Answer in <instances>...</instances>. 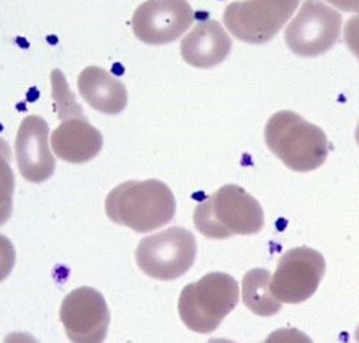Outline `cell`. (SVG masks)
I'll use <instances>...</instances> for the list:
<instances>
[{
  "instance_id": "1",
  "label": "cell",
  "mask_w": 359,
  "mask_h": 343,
  "mask_svg": "<svg viewBox=\"0 0 359 343\" xmlns=\"http://www.w3.org/2000/svg\"><path fill=\"white\" fill-rule=\"evenodd\" d=\"M105 210L113 223L147 234L173 220L176 199L163 181H126L107 194Z\"/></svg>"
},
{
  "instance_id": "2",
  "label": "cell",
  "mask_w": 359,
  "mask_h": 343,
  "mask_svg": "<svg viewBox=\"0 0 359 343\" xmlns=\"http://www.w3.org/2000/svg\"><path fill=\"white\" fill-rule=\"evenodd\" d=\"M194 222L205 238L223 240L260 232L264 212L254 196L239 185L226 184L196 207Z\"/></svg>"
},
{
  "instance_id": "3",
  "label": "cell",
  "mask_w": 359,
  "mask_h": 343,
  "mask_svg": "<svg viewBox=\"0 0 359 343\" xmlns=\"http://www.w3.org/2000/svg\"><path fill=\"white\" fill-rule=\"evenodd\" d=\"M264 138L269 149L288 169L300 173L318 169L329 156L325 132L290 110L278 112L269 119Z\"/></svg>"
},
{
  "instance_id": "4",
  "label": "cell",
  "mask_w": 359,
  "mask_h": 343,
  "mask_svg": "<svg viewBox=\"0 0 359 343\" xmlns=\"http://www.w3.org/2000/svg\"><path fill=\"white\" fill-rule=\"evenodd\" d=\"M239 303V284L228 274L210 272L181 291L179 314L189 330L210 334Z\"/></svg>"
},
{
  "instance_id": "5",
  "label": "cell",
  "mask_w": 359,
  "mask_h": 343,
  "mask_svg": "<svg viewBox=\"0 0 359 343\" xmlns=\"http://www.w3.org/2000/svg\"><path fill=\"white\" fill-rule=\"evenodd\" d=\"M195 235L181 227H172L140 241L135 262L144 274L157 281H175L195 263Z\"/></svg>"
},
{
  "instance_id": "6",
  "label": "cell",
  "mask_w": 359,
  "mask_h": 343,
  "mask_svg": "<svg viewBox=\"0 0 359 343\" xmlns=\"http://www.w3.org/2000/svg\"><path fill=\"white\" fill-rule=\"evenodd\" d=\"M300 0H240L225 8L226 30L250 45H264L285 27Z\"/></svg>"
},
{
  "instance_id": "7",
  "label": "cell",
  "mask_w": 359,
  "mask_h": 343,
  "mask_svg": "<svg viewBox=\"0 0 359 343\" xmlns=\"http://www.w3.org/2000/svg\"><path fill=\"white\" fill-rule=\"evenodd\" d=\"M342 16L320 0H306L285 27L287 47L302 58H315L331 50L341 36Z\"/></svg>"
},
{
  "instance_id": "8",
  "label": "cell",
  "mask_w": 359,
  "mask_h": 343,
  "mask_svg": "<svg viewBox=\"0 0 359 343\" xmlns=\"http://www.w3.org/2000/svg\"><path fill=\"white\" fill-rule=\"evenodd\" d=\"M326 272L323 255L310 247L287 251L271 279V292L280 303L298 304L316 292Z\"/></svg>"
},
{
  "instance_id": "9",
  "label": "cell",
  "mask_w": 359,
  "mask_h": 343,
  "mask_svg": "<svg viewBox=\"0 0 359 343\" xmlns=\"http://www.w3.org/2000/svg\"><path fill=\"white\" fill-rule=\"evenodd\" d=\"M194 19L188 0H147L135 8L132 29L147 45H168L182 36Z\"/></svg>"
},
{
  "instance_id": "10",
  "label": "cell",
  "mask_w": 359,
  "mask_h": 343,
  "mask_svg": "<svg viewBox=\"0 0 359 343\" xmlns=\"http://www.w3.org/2000/svg\"><path fill=\"white\" fill-rule=\"evenodd\" d=\"M60 321L73 343H102L107 335L110 311L104 295L91 288L73 290L60 306Z\"/></svg>"
},
{
  "instance_id": "11",
  "label": "cell",
  "mask_w": 359,
  "mask_h": 343,
  "mask_svg": "<svg viewBox=\"0 0 359 343\" xmlns=\"http://www.w3.org/2000/svg\"><path fill=\"white\" fill-rule=\"evenodd\" d=\"M48 123L39 116H29L22 121L15 138L18 168L25 180L41 184L55 170V159L48 144Z\"/></svg>"
},
{
  "instance_id": "12",
  "label": "cell",
  "mask_w": 359,
  "mask_h": 343,
  "mask_svg": "<svg viewBox=\"0 0 359 343\" xmlns=\"http://www.w3.org/2000/svg\"><path fill=\"white\" fill-rule=\"evenodd\" d=\"M104 147V137L83 113L62 120L51 133V148L60 160L70 164H85L95 159Z\"/></svg>"
},
{
  "instance_id": "13",
  "label": "cell",
  "mask_w": 359,
  "mask_h": 343,
  "mask_svg": "<svg viewBox=\"0 0 359 343\" xmlns=\"http://www.w3.org/2000/svg\"><path fill=\"white\" fill-rule=\"evenodd\" d=\"M232 41L217 20L198 22L180 46L181 57L196 69H212L226 60Z\"/></svg>"
},
{
  "instance_id": "14",
  "label": "cell",
  "mask_w": 359,
  "mask_h": 343,
  "mask_svg": "<svg viewBox=\"0 0 359 343\" xmlns=\"http://www.w3.org/2000/svg\"><path fill=\"white\" fill-rule=\"evenodd\" d=\"M78 90L90 107L104 114H120L128 105L125 85L98 66H89L81 72Z\"/></svg>"
},
{
  "instance_id": "15",
  "label": "cell",
  "mask_w": 359,
  "mask_h": 343,
  "mask_svg": "<svg viewBox=\"0 0 359 343\" xmlns=\"http://www.w3.org/2000/svg\"><path fill=\"white\" fill-rule=\"evenodd\" d=\"M271 272L266 269H252L243 278V302L259 316H272L282 310V303L271 292Z\"/></svg>"
},
{
  "instance_id": "16",
  "label": "cell",
  "mask_w": 359,
  "mask_h": 343,
  "mask_svg": "<svg viewBox=\"0 0 359 343\" xmlns=\"http://www.w3.org/2000/svg\"><path fill=\"white\" fill-rule=\"evenodd\" d=\"M11 156L8 144L0 137V227L7 223L13 215L15 176L10 165Z\"/></svg>"
},
{
  "instance_id": "17",
  "label": "cell",
  "mask_w": 359,
  "mask_h": 343,
  "mask_svg": "<svg viewBox=\"0 0 359 343\" xmlns=\"http://www.w3.org/2000/svg\"><path fill=\"white\" fill-rule=\"evenodd\" d=\"M16 253L11 240L0 235V282L8 278L15 266Z\"/></svg>"
},
{
  "instance_id": "18",
  "label": "cell",
  "mask_w": 359,
  "mask_h": 343,
  "mask_svg": "<svg viewBox=\"0 0 359 343\" xmlns=\"http://www.w3.org/2000/svg\"><path fill=\"white\" fill-rule=\"evenodd\" d=\"M262 343H314L309 335L298 328H279L271 332Z\"/></svg>"
},
{
  "instance_id": "19",
  "label": "cell",
  "mask_w": 359,
  "mask_h": 343,
  "mask_svg": "<svg viewBox=\"0 0 359 343\" xmlns=\"http://www.w3.org/2000/svg\"><path fill=\"white\" fill-rule=\"evenodd\" d=\"M344 42L359 60V15L353 16L344 26Z\"/></svg>"
},
{
  "instance_id": "20",
  "label": "cell",
  "mask_w": 359,
  "mask_h": 343,
  "mask_svg": "<svg viewBox=\"0 0 359 343\" xmlns=\"http://www.w3.org/2000/svg\"><path fill=\"white\" fill-rule=\"evenodd\" d=\"M330 4L335 6L337 8L342 10L344 13H355L359 15V0H326Z\"/></svg>"
},
{
  "instance_id": "21",
  "label": "cell",
  "mask_w": 359,
  "mask_h": 343,
  "mask_svg": "<svg viewBox=\"0 0 359 343\" xmlns=\"http://www.w3.org/2000/svg\"><path fill=\"white\" fill-rule=\"evenodd\" d=\"M3 343H39L27 332H11L4 338Z\"/></svg>"
},
{
  "instance_id": "22",
  "label": "cell",
  "mask_w": 359,
  "mask_h": 343,
  "mask_svg": "<svg viewBox=\"0 0 359 343\" xmlns=\"http://www.w3.org/2000/svg\"><path fill=\"white\" fill-rule=\"evenodd\" d=\"M207 343H236L233 341H229V339H225V338H212Z\"/></svg>"
},
{
  "instance_id": "23",
  "label": "cell",
  "mask_w": 359,
  "mask_h": 343,
  "mask_svg": "<svg viewBox=\"0 0 359 343\" xmlns=\"http://www.w3.org/2000/svg\"><path fill=\"white\" fill-rule=\"evenodd\" d=\"M355 140H357V142H358L359 145V122L358 125H357V129H355Z\"/></svg>"
},
{
  "instance_id": "24",
  "label": "cell",
  "mask_w": 359,
  "mask_h": 343,
  "mask_svg": "<svg viewBox=\"0 0 359 343\" xmlns=\"http://www.w3.org/2000/svg\"><path fill=\"white\" fill-rule=\"evenodd\" d=\"M355 341L359 343V325L357 330H355Z\"/></svg>"
}]
</instances>
